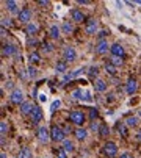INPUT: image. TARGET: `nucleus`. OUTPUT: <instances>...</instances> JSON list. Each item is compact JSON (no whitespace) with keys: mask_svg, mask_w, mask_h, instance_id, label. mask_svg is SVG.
<instances>
[{"mask_svg":"<svg viewBox=\"0 0 141 158\" xmlns=\"http://www.w3.org/2000/svg\"><path fill=\"white\" fill-rule=\"evenodd\" d=\"M50 139L53 142H63L66 139V133H64V130H63L61 127H52L50 130Z\"/></svg>","mask_w":141,"mask_h":158,"instance_id":"1","label":"nucleus"},{"mask_svg":"<svg viewBox=\"0 0 141 158\" xmlns=\"http://www.w3.org/2000/svg\"><path fill=\"white\" fill-rule=\"evenodd\" d=\"M69 121L72 122V124H75V125L82 127V125H83V122H85V114H83L82 111H79V110H75V111H70V114H69Z\"/></svg>","mask_w":141,"mask_h":158,"instance_id":"2","label":"nucleus"},{"mask_svg":"<svg viewBox=\"0 0 141 158\" xmlns=\"http://www.w3.org/2000/svg\"><path fill=\"white\" fill-rule=\"evenodd\" d=\"M10 100L13 102L14 105H22L24 104V92L20 89H13L11 94H10Z\"/></svg>","mask_w":141,"mask_h":158,"instance_id":"3","label":"nucleus"},{"mask_svg":"<svg viewBox=\"0 0 141 158\" xmlns=\"http://www.w3.org/2000/svg\"><path fill=\"white\" fill-rule=\"evenodd\" d=\"M2 55L3 57H17L19 50L14 44H3L2 45Z\"/></svg>","mask_w":141,"mask_h":158,"instance_id":"4","label":"nucleus"},{"mask_svg":"<svg viewBox=\"0 0 141 158\" xmlns=\"http://www.w3.org/2000/svg\"><path fill=\"white\" fill-rule=\"evenodd\" d=\"M77 58V52L74 47H66L64 50H63V61H66V63H72L75 61Z\"/></svg>","mask_w":141,"mask_h":158,"instance_id":"5","label":"nucleus"},{"mask_svg":"<svg viewBox=\"0 0 141 158\" xmlns=\"http://www.w3.org/2000/svg\"><path fill=\"white\" fill-rule=\"evenodd\" d=\"M17 19H19V22H22V24H30L32 22V10L30 8H22Z\"/></svg>","mask_w":141,"mask_h":158,"instance_id":"6","label":"nucleus"},{"mask_svg":"<svg viewBox=\"0 0 141 158\" xmlns=\"http://www.w3.org/2000/svg\"><path fill=\"white\" fill-rule=\"evenodd\" d=\"M104 152H105V155L107 157H110V158H115L116 157V154H118V147H116V144L115 142H107L104 146Z\"/></svg>","mask_w":141,"mask_h":158,"instance_id":"7","label":"nucleus"},{"mask_svg":"<svg viewBox=\"0 0 141 158\" xmlns=\"http://www.w3.org/2000/svg\"><path fill=\"white\" fill-rule=\"evenodd\" d=\"M42 118H44V113H42V110H41L39 107H34V110H33L32 114H30L32 122H33V124H39V122L42 121Z\"/></svg>","mask_w":141,"mask_h":158,"instance_id":"8","label":"nucleus"},{"mask_svg":"<svg viewBox=\"0 0 141 158\" xmlns=\"http://www.w3.org/2000/svg\"><path fill=\"white\" fill-rule=\"evenodd\" d=\"M110 49H111V45L107 42V39L99 41L97 45H96V53H99V55H105V53H107Z\"/></svg>","mask_w":141,"mask_h":158,"instance_id":"9","label":"nucleus"},{"mask_svg":"<svg viewBox=\"0 0 141 158\" xmlns=\"http://www.w3.org/2000/svg\"><path fill=\"white\" fill-rule=\"evenodd\" d=\"M38 139H39V142H42V144L49 142V139H50V133H49V130H47L46 127H39V128H38Z\"/></svg>","mask_w":141,"mask_h":158,"instance_id":"10","label":"nucleus"},{"mask_svg":"<svg viewBox=\"0 0 141 158\" xmlns=\"http://www.w3.org/2000/svg\"><path fill=\"white\" fill-rule=\"evenodd\" d=\"M85 31H86L88 35H94V33H97V20L96 19H89L86 22V27H85Z\"/></svg>","mask_w":141,"mask_h":158,"instance_id":"11","label":"nucleus"},{"mask_svg":"<svg viewBox=\"0 0 141 158\" xmlns=\"http://www.w3.org/2000/svg\"><path fill=\"white\" fill-rule=\"evenodd\" d=\"M110 52H111L113 57H119V58H122V57H124V47H122L121 44H118V42L111 45Z\"/></svg>","mask_w":141,"mask_h":158,"instance_id":"12","label":"nucleus"},{"mask_svg":"<svg viewBox=\"0 0 141 158\" xmlns=\"http://www.w3.org/2000/svg\"><path fill=\"white\" fill-rule=\"evenodd\" d=\"M136 89H138V85H136V81L130 78L129 81H127V85H125V92L129 94V95H133L136 92Z\"/></svg>","mask_w":141,"mask_h":158,"instance_id":"13","label":"nucleus"},{"mask_svg":"<svg viewBox=\"0 0 141 158\" xmlns=\"http://www.w3.org/2000/svg\"><path fill=\"white\" fill-rule=\"evenodd\" d=\"M5 5H6V8H8V11L10 13H13V14H17L19 16V5H17V2H14V0H6L5 2Z\"/></svg>","mask_w":141,"mask_h":158,"instance_id":"14","label":"nucleus"},{"mask_svg":"<svg viewBox=\"0 0 141 158\" xmlns=\"http://www.w3.org/2000/svg\"><path fill=\"white\" fill-rule=\"evenodd\" d=\"M33 110H34V105L32 102H24V104L20 105V113L22 114H32Z\"/></svg>","mask_w":141,"mask_h":158,"instance_id":"15","label":"nucleus"},{"mask_svg":"<svg viewBox=\"0 0 141 158\" xmlns=\"http://www.w3.org/2000/svg\"><path fill=\"white\" fill-rule=\"evenodd\" d=\"M94 89L97 92H104V91H107V81H104L100 78H97L94 81Z\"/></svg>","mask_w":141,"mask_h":158,"instance_id":"16","label":"nucleus"},{"mask_svg":"<svg viewBox=\"0 0 141 158\" xmlns=\"http://www.w3.org/2000/svg\"><path fill=\"white\" fill-rule=\"evenodd\" d=\"M70 16H72L74 22H83V20H85V14L80 10H72V11H70Z\"/></svg>","mask_w":141,"mask_h":158,"instance_id":"17","label":"nucleus"},{"mask_svg":"<svg viewBox=\"0 0 141 158\" xmlns=\"http://www.w3.org/2000/svg\"><path fill=\"white\" fill-rule=\"evenodd\" d=\"M25 33H27L28 36H33V35H36V33H38V25L34 24V22L27 24V25H25Z\"/></svg>","mask_w":141,"mask_h":158,"instance_id":"18","label":"nucleus"},{"mask_svg":"<svg viewBox=\"0 0 141 158\" xmlns=\"http://www.w3.org/2000/svg\"><path fill=\"white\" fill-rule=\"evenodd\" d=\"M74 133H75V138L79 139V141H85V139H86V136H88V130H86V128L79 127Z\"/></svg>","mask_w":141,"mask_h":158,"instance_id":"19","label":"nucleus"},{"mask_svg":"<svg viewBox=\"0 0 141 158\" xmlns=\"http://www.w3.org/2000/svg\"><path fill=\"white\" fill-rule=\"evenodd\" d=\"M55 71L58 74H64L68 71V63H66V61H58L56 66H55Z\"/></svg>","mask_w":141,"mask_h":158,"instance_id":"20","label":"nucleus"},{"mask_svg":"<svg viewBox=\"0 0 141 158\" xmlns=\"http://www.w3.org/2000/svg\"><path fill=\"white\" fill-rule=\"evenodd\" d=\"M61 31H63V33H66V35H69V33H72V31H74V25H72V22H69V20H66V22L61 25Z\"/></svg>","mask_w":141,"mask_h":158,"instance_id":"21","label":"nucleus"},{"mask_svg":"<svg viewBox=\"0 0 141 158\" xmlns=\"http://www.w3.org/2000/svg\"><path fill=\"white\" fill-rule=\"evenodd\" d=\"M17 158H32V149L27 147V146H24L22 149H20V152H19V157H17Z\"/></svg>","mask_w":141,"mask_h":158,"instance_id":"22","label":"nucleus"},{"mask_svg":"<svg viewBox=\"0 0 141 158\" xmlns=\"http://www.w3.org/2000/svg\"><path fill=\"white\" fill-rule=\"evenodd\" d=\"M60 31H61L60 27L52 25V27H50V31H49V33H50V38H52V39H58V38H60V35H61Z\"/></svg>","mask_w":141,"mask_h":158,"instance_id":"23","label":"nucleus"},{"mask_svg":"<svg viewBox=\"0 0 141 158\" xmlns=\"http://www.w3.org/2000/svg\"><path fill=\"white\" fill-rule=\"evenodd\" d=\"M63 149H64L68 154H72L74 152V142L70 139H64L63 141Z\"/></svg>","mask_w":141,"mask_h":158,"instance_id":"24","label":"nucleus"},{"mask_svg":"<svg viewBox=\"0 0 141 158\" xmlns=\"http://www.w3.org/2000/svg\"><path fill=\"white\" fill-rule=\"evenodd\" d=\"M99 135H100V136H104V138H105V136H108V135H110V128H108V125H107V124H100V128H99Z\"/></svg>","mask_w":141,"mask_h":158,"instance_id":"25","label":"nucleus"},{"mask_svg":"<svg viewBox=\"0 0 141 158\" xmlns=\"http://www.w3.org/2000/svg\"><path fill=\"white\" fill-rule=\"evenodd\" d=\"M105 72H108L110 75H115L118 71H116V66H113L111 63H108V64H105Z\"/></svg>","mask_w":141,"mask_h":158,"instance_id":"26","label":"nucleus"},{"mask_svg":"<svg viewBox=\"0 0 141 158\" xmlns=\"http://www.w3.org/2000/svg\"><path fill=\"white\" fill-rule=\"evenodd\" d=\"M28 60H30V63H39V53L38 52H32L30 57H28Z\"/></svg>","mask_w":141,"mask_h":158,"instance_id":"27","label":"nucleus"},{"mask_svg":"<svg viewBox=\"0 0 141 158\" xmlns=\"http://www.w3.org/2000/svg\"><path fill=\"white\" fill-rule=\"evenodd\" d=\"M6 132H8V124H6V121H2L0 122V135L5 136Z\"/></svg>","mask_w":141,"mask_h":158,"instance_id":"28","label":"nucleus"},{"mask_svg":"<svg viewBox=\"0 0 141 158\" xmlns=\"http://www.w3.org/2000/svg\"><path fill=\"white\" fill-rule=\"evenodd\" d=\"M88 74H89V77H91V78H96V80H97V75H99V69H97L96 66H94V67H89Z\"/></svg>","mask_w":141,"mask_h":158,"instance_id":"29","label":"nucleus"},{"mask_svg":"<svg viewBox=\"0 0 141 158\" xmlns=\"http://www.w3.org/2000/svg\"><path fill=\"white\" fill-rule=\"evenodd\" d=\"M127 125H129V127H135L136 125V124H138V118H136V116H132V118H129V119H127Z\"/></svg>","mask_w":141,"mask_h":158,"instance_id":"30","label":"nucleus"},{"mask_svg":"<svg viewBox=\"0 0 141 158\" xmlns=\"http://www.w3.org/2000/svg\"><path fill=\"white\" fill-rule=\"evenodd\" d=\"M99 118V111H97V108H91L89 110V119L94 122V119H97Z\"/></svg>","mask_w":141,"mask_h":158,"instance_id":"31","label":"nucleus"},{"mask_svg":"<svg viewBox=\"0 0 141 158\" xmlns=\"http://www.w3.org/2000/svg\"><path fill=\"white\" fill-rule=\"evenodd\" d=\"M28 77H30V78H34V77H36V75H38V71H36V67H33V66H28Z\"/></svg>","mask_w":141,"mask_h":158,"instance_id":"32","label":"nucleus"},{"mask_svg":"<svg viewBox=\"0 0 141 158\" xmlns=\"http://www.w3.org/2000/svg\"><path fill=\"white\" fill-rule=\"evenodd\" d=\"M83 94L85 92H82V89H74V91H72V97L74 99H83Z\"/></svg>","mask_w":141,"mask_h":158,"instance_id":"33","label":"nucleus"},{"mask_svg":"<svg viewBox=\"0 0 141 158\" xmlns=\"http://www.w3.org/2000/svg\"><path fill=\"white\" fill-rule=\"evenodd\" d=\"M111 64H113V66H116V67H118V66H121V64H122V58H119V57H113V58H111Z\"/></svg>","mask_w":141,"mask_h":158,"instance_id":"34","label":"nucleus"},{"mask_svg":"<svg viewBox=\"0 0 141 158\" xmlns=\"http://www.w3.org/2000/svg\"><path fill=\"white\" fill-rule=\"evenodd\" d=\"M56 157H58V158H68V152L64 149H58V150H56Z\"/></svg>","mask_w":141,"mask_h":158,"instance_id":"35","label":"nucleus"},{"mask_svg":"<svg viewBox=\"0 0 141 158\" xmlns=\"http://www.w3.org/2000/svg\"><path fill=\"white\" fill-rule=\"evenodd\" d=\"M2 27H3V28H5V27H11V19L2 17Z\"/></svg>","mask_w":141,"mask_h":158,"instance_id":"36","label":"nucleus"},{"mask_svg":"<svg viewBox=\"0 0 141 158\" xmlns=\"http://www.w3.org/2000/svg\"><path fill=\"white\" fill-rule=\"evenodd\" d=\"M60 105H61V102H60V100H55L53 104H52V107H50V111L53 113L55 110H58V107H60Z\"/></svg>","mask_w":141,"mask_h":158,"instance_id":"37","label":"nucleus"},{"mask_svg":"<svg viewBox=\"0 0 141 158\" xmlns=\"http://www.w3.org/2000/svg\"><path fill=\"white\" fill-rule=\"evenodd\" d=\"M107 35H108V31H107V30H100V31L97 33V36L100 38V41H104V38L107 36Z\"/></svg>","mask_w":141,"mask_h":158,"instance_id":"38","label":"nucleus"},{"mask_svg":"<svg viewBox=\"0 0 141 158\" xmlns=\"http://www.w3.org/2000/svg\"><path fill=\"white\" fill-rule=\"evenodd\" d=\"M82 100H85V102H91V100H93V97H91V94H89V92H85Z\"/></svg>","mask_w":141,"mask_h":158,"instance_id":"39","label":"nucleus"},{"mask_svg":"<svg viewBox=\"0 0 141 158\" xmlns=\"http://www.w3.org/2000/svg\"><path fill=\"white\" fill-rule=\"evenodd\" d=\"M36 44H38V41L34 39V38H33V39H28V41H27V45H30V47H34Z\"/></svg>","mask_w":141,"mask_h":158,"instance_id":"40","label":"nucleus"},{"mask_svg":"<svg viewBox=\"0 0 141 158\" xmlns=\"http://www.w3.org/2000/svg\"><path fill=\"white\" fill-rule=\"evenodd\" d=\"M38 5L39 6H49V5H50V2H49V0H39Z\"/></svg>","mask_w":141,"mask_h":158,"instance_id":"41","label":"nucleus"},{"mask_svg":"<svg viewBox=\"0 0 141 158\" xmlns=\"http://www.w3.org/2000/svg\"><path fill=\"white\" fill-rule=\"evenodd\" d=\"M42 47H44V50H46V52H52V50H53V47H52V44H44V45H42Z\"/></svg>","mask_w":141,"mask_h":158,"instance_id":"42","label":"nucleus"},{"mask_svg":"<svg viewBox=\"0 0 141 158\" xmlns=\"http://www.w3.org/2000/svg\"><path fill=\"white\" fill-rule=\"evenodd\" d=\"M99 128H100V125H99V124L94 121L93 124H91V130H97V132H99Z\"/></svg>","mask_w":141,"mask_h":158,"instance_id":"43","label":"nucleus"},{"mask_svg":"<svg viewBox=\"0 0 141 158\" xmlns=\"http://www.w3.org/2000/svg\"><path fill=\"white\" fill-rule=\"evenodd\" d=\"M77 3H79V5H89L91 2H89V0H79Z\"/></svg>","mask_w":141,"mask_h":158,"instance_id":"44","label":"nucleus"},{"mask_svg":"<svg viewBox=\"0 0 141 158\" xmlns=\"http://www.w3.org/2000/svg\"><path fill=\"white\" fill-rule=\"evenodd\" d=\"M6 33H8V30H5L3 27H2V30H0V36H2V38H5V35H6Z\"/></svg>","mask_w":141,"mask_h":158,"instance_id":"45","label":"nucleus"},{"mask_svg":"<svg viewBox=\"0 0 141 158\" xmlns=\"http://www.w3.org/2000/svg\"><path fill=\"white\" fill-rule=\"evenodd\" d=\"M39 100H41V102H46V100H47V97H46L44 94H41V95H39Z\"/></svg>","mask_w":141,"mask_h":158,"instance_id":"46","label":"nucleus"},{"mask_svg":"<svg viewBox=\"0 0 141 158\" xmlns=\"http://www.w3.org/2000/svg\"><path fill=\"white\" fill-rule=\"evenodd\" d=\"M136 139H138V141L141 142V130H140V132L136 133Z\"/></svg>","mask_w":141,"mask_h":158,"instance_id":"47","label":"nucleus"},{"mask_svg":"<svg viewBox=\"0 0 141 158\" xmlns=\"http://www.w3.org/2000/svg\"><path fill=\"white\" fill-rule=\"evenodd\" d=\"M121 158H133V157H130L129 154H122V155H121Z\"/></svg>","mask_w":141,"mask_h":158,"instance_id":"48","label":"nucleus"},{"mask_svg":"<svg viewBox=\"0 0 141 158\" xmlns=\"http://www.w3.org/2000/svg\"><path fill=\"white\" fill-rule=\"evenodd\" d=\"M0 158H8V157H6V154H5V152H2V154H0Z\"/></svg>","mask_w":141,"mask_h":158,"instance_id":"49","label":"nucleus"},{"mask_svg":"<svg viewBox=\"0 0 141 158\" xmlns=\"http://www.w3.org/2000/svg\"><path fill=\"white\" fill-rule=\"evenodd\" d=\"M79 158H86V157H79Z\"/></svg>","mask_w":141,"mask_h":158,"instance_id":"50","label":"nucleus"},{"mask_svg":"<svg viewBox=\"0 0 141 158\" xmlns=\"http://www.w3.org/2000/svg\"><path fill=\"white\" fill-rule=\"evenodd\" d=\"M46 158H49V157H46Z\"/></svg>","mask_w":141,"mask_h":158,"instance_id":"51","label":"nucleus"}]
</instances>
